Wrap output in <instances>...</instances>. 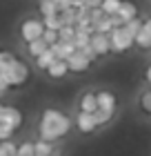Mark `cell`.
<instances>
[{"instance_id":"8fae6325","label":"cell","mask_w":151,"mask_h":156,"mask_svg":"<svg viewBox=\"0 0 151 156\" xmlns=\"http://www.w3.org/2000/svg\"><path fill=\"white\" fill-rule=\"evenodd\" d=\"M78 109H82V112H96L98 109L96 91H82L80 98H78Z\"/></svg>"},{"instance_id":"2e32d148","label":"cell","mask_w":151,"mask_h":156,"mask_svg":"<svg viewBox=\"0 0 151 156\" xmlns=\"http://www.w3.org/2000/svg\"><path fill=\"white\" fill-rule=\"evenodd\" d=\"M45 49H49V45H47L45 40H42V36H40V38H36V40H29V42H27V54H29L31 58L40 56L42 51H45Z\"/></svg>"},{"instance_id":"8992f818","label":"cell","mask_w":151,"mask_h":156,"mask_svg":"<svg viewBox=\"0 0 151 156\" xmlns=\"http://www.w3.org/2000/svg\"><path fill=\"white\" fill-rule=\"evenodd\" d=\"M91 49L96 51L98 58H105V56L111 54V47H109V34H100V31H93L91 34Z\"/></svg>"},{"instance_id":"9a60e30c","label":"cell","mask_w":151,"mask_h":156,"mask_svg":"<svg viewBox=\"0 0 151 156\" xmlns=\"http://www.w3.org/2000/svg\"><path fill=\"white\" fill-rule=\"evenodd\" d=\"M33 152H36V156H51L56 152V143L38 138V140H33Z\"/></svg>"},{"instance_id":"d4e9b609","label":"cell","mask_w":151,"mask_h":156,"mask_svg":"<svg viewBox=\"0 0 151 156\" xmlns=\"http://www.w3.org/2000/svg\"><path fill=\"white\" fill-rule=\"evenodd\" d=\"M13 134H16V132H13V127L7 123L2 116H0V140H5V138H13Z\"/></svg>"},{"instance_id":"5b68a950","label":"cell","mask_w":151,"mask_h":156,"mask_svg":"<svg viewBox=\"0 0 151 156\" xmlns=\"http://www.w3.org/2000/svg\"><path fill=\"white\" fill-rule=\"evenodd\" d=\"M74 125H76V129L80 132V134H93L98 129V123H96V116H93V112H82V109H78V114L74 118Z\"/></svg>"},{"instance_id":"52a82bcc","label":"cell","mask_w":151,"mask_h":156,"mask_svg":"<svg viewBox=\"0 0 151 156\" xmlns=\"http://www.w3.org/2000/svg\"><path fill=\"white\" fill-rule=\"evenodd\" d=\"M2 118L13 127V132H18L20 127H22V123H25V114L16 107V105H5V109H2Z\"/></svg>"},{"instance_id":"f1b7e54d","label":"cell","mask_w":151,"mask_h":156,"mask_svg":"<svg viewBox=\"0 0 151 156\" xmlns=\"http://www.w3.org/2000/svg\"><path fill=\"white\" fill-rule=\"evenodd\" d=\"M145 80H147V85H149V87H151V65L145 69Z\"/></svg>"},{"instance_id":"7402d4cb","label":"cell","mask_w":151,"mask_h":156,"mask_svg":"<svg viewBox=\"0 0 151 156\" xmlns=\"http://www.w3.org/2000/svg\"><path fill=\"white\" fill-rule=\"evenodd\" d=\"M100 9H102L107 16H116L120 9V0H102L100 2Z\"/></svg>"},{"instance_id":"30bf717a","label":"cell","mask_w":151,"mask_h":156,"mask_svg":"<svg viewBox=\"0 0 151 156\" xmlns=\"http://www.w3.org/2000/svg\"><path fill=\"white\" fill-rule=\"evenodd\" d=\"M138 16V5L133 2V0H120V9H118V18L122 20V25L127 23V20H131Z\"/></svg>"},{"instance_id":"3957f363","label":"cell","mask_w":151,"mask_h":156,"mask_svg":"<svg viewBox=\"0 0 151 156\" xmlns=\"http://www.w3.org/2000/svg\"><path fill=\"white\" fill-rule=\"evenodd\" d=\"M45 31V25H42V18H36V16H27L22 23H20V38L25 42L29 40H36L42 36Z\"/></svg>"},{"instance_id":"484cf974","label":"cell","mask_w":151,"mask_h":156,"mask_svg":"<svg viewBox=\"0 0 151 156\" xmlns=\"http://www.w3.org/2000/svg\"><path fill=\"white\" fill-rule=\"evenodd\" d=\"M142 23H145V20L136 16V18H131V20H127V23H125V29L131 34V36H136V34H138V29L142 27Z\"/></svg>"},{"instance_id":"277c9868","label":"cell","mask_w":151,"mask_h":156,"mask_svg":"<svg viewBox=\"0 0 151 156\" xmlns=\"http://www.w3.org/2000/svg\"><path fill=\"white\" fill-rule=\"evenodd\" d=\"M91 58L87 54L82 51V49H76L71 56H67V67H69V74H84V72H89V67H91Z\"/></svg>"},{"instance_id":"5bb4252c","label":"cell","mask_w":151,"mask_h":156,"mask_svg":"<svg viewBox=\"0 0 151 156\" xmlns=\"http://www.w3.org/2000/svg\"><path fill=\"white\" fill-rule=\"evenodd\" d=\"M56 60H58V58H56V54L51 51V47H49V49H45L40 56H36V69H40V72H47L49 65H51V62H56Z\"/></svg>"},{"instance_id":"cb8c5ba5","label":"cell","mask_w":151,"mask_h":156,"mask_svg":"<svg viewBox=\"0 0 151 156\" xmlns=\"http://www.w3.org/2000/svg\"><path fill=\"white\" fill-rule=\"evenodd\" d=\"M140 109L151 116V89H145L140 94Z\"/></svg>"},{"instance_id":"f546056e","label":"cell","mask_w":151,"mask_h":156,"mask_svg":"<svg viewBox=\"0 0 151 156\" xmlns=\"http://www.w3.org/2000/svg\"><path fill=\"white\" fill-rule=\"evenodd\" d=\"M69 5L76 7V9H80V7H82V0H69Z\"/></svg>"},{"instance_id":"1f68e13d","label":"cell","mask_w":151,"mask_h":156,"mask_svg":"<svg viewBox=\"0 0 151 156\" xmlns=\"http://www.w3.org/2000/svg\"><path fill=\"white\" fill-rule=\"evenodd\" d=\"M145 27H147V31H149V34H151V16H149V18H147V20H145Z\"/></svg>"},{"instance_id":"ac0fdd59","label":"cell","mask_w":151,"mask_h":156,"mask_svg":"<svg viewBox=\"0 0 151 156\" xmlns=\"http://www.w3.org/2000/svg\"><path fill=\"white\" fill-rule=\"evenodd\" d=\"M42 18V25L47 27V29H56L58 31L62 27V20H60V11L58 13H51V16H40Z\"/></svg>"},{"instance_id":"9c48e42d","label":"cell","mask_w":151,"mask_h":156,"mask_svg":"<svg viewBox=\"0 0 151 156\" xmlns=\"http://www.w3.org/2000/svg\"><path fill=\"white\" fill-rule=\"evenodd\" d=\"M47 78H53V80H62V78H67V74H69V67H67V60H56V62H51L49 65V69H47Z\"/></svg>"},{"instance_id":"4316f807","label":"cell","mask_w":151,"mask_h":156,"mask_svg":"<svg viewBox=\"0 0 151 156\" xmlns=\"http://www.w3.org/2000/svg\"><path fill=\"white\" fill-rule=\"evenodd\" d=\"M42 40H45L47 45L58 42V40H60V38H58V31H56V29H47V27H45V31H42Z\"/></svg>"},{"instance_id":"ffe728a7","label":"cell","mask_w":151,"mask_h":156,"mask_svg":"<svg viewBox=\"0 0 151 156\" xmlns=\"http://www.w3.org/2000/svg\"><path fill=\"white\" fill-rule=\"evenodd\" d=\"M38 11H40V16H51V13H58L60 9L56 7L53 0H40L38 2Z\"/></svg>"},{"instance_id":"836d02e7","label":"cell","mask_w":151,"mask_h":156,"mask_svg":"<svg viewBox=\"0 0 151 156\" xmlns=\"http://www.w3.org/2000/svg\"><path fill=\"white\" fill-rule=\"evenodd\" d=\"M51 156H58V152H53V154H51Z\"/></svg>"},{"instance_id":"ba28073f","label":"cell","mask_w":151,"mask_h":156,"mask_svg":"<svg viewBox=\"0 0 151 156\" xmlns=\"http://www.w3.org/2000/svg\"><path fill=\"white\" fill-rule=\"evenodd\" d=\"M96 98H98V107L100 109H109V112H116L118 109V96L109 89H100L96 91Z\"/></svg>"},{"instance_id":"4dcf8cb0","label":"cell","mask_w":151,"mask_h":156,"mask_svg":"<svg viewBox=\"0 0 151 156\" xmlns=\"http://www.w3.org/2000/svg\"><path fill=\"white\" fill-rule=\"evenodd\" d=\"M7 91H9V87H7V85H0V98L7 96Z\"/></svg>"},{"instance_id":"7a4b0ae2","label":"cell","mask_w":151,"mask_h":156,"mask_svg":"<svg viewBox=\"0 0 151 156\" xmlns=\"http://www.w3.org/2000/svg\"><path fill=\"white\" fill-rule=\"evenodd\" d=\"M109 47H111V54L116 56L125 54L133 47V36L125 29V25H118L109 31Z\"/></svg>"},{"instance_id":"603a6c76","label":"cell","mask_w":151,"mask_h":156,"mask_svg":"<svg viewBox=\"0 0 151 156\" xmlns=\"http://www.w3.org/2000/svg\"><path fill=\"white\" fill-rule=\"evenodd\" d=\"M16 147H18V143H13L11 138L0 140V156H13L16 154Z\"/></svg>"},{"instance_id":"4fadbf2b","label":"cell","mask_w":151,"mask_h":156,"mask_svg":"<svg viewBox=\"0 0 151 156\" xmlns=\"http://www.w3.org/2000/svg\"><path fill=\"white\" fill-rule=\"evenodd\" d=\"M133 45L138 47V49H145V51H149V49H151V34L147 31L145 23H142V27L138 29V34L133 36Z\"/></svg>"},{"instance_id":"7c38bea8","label":"cell","mask_w":151,"mask_h":156,"mask_svg":"<svg viewBox=\"0 0 151 156\" xmlns=\"http://www.w3.org/2000/svg\"><path fill=\"white\" fill-rule=\"evenodd\" d=\"M49 47H51V51L56 54V58H60V60H67V56H71L76 51L74 42H64V40H58V42H53V45H49Z\"/></svg>"},{"instance_id":"44dd1931","label":"cell","mask_w":151,"mask_h":156,"mask_svg":"<svg viewBox=\"0 0 151 156\" xmlns=\"http://www.w3.org/2000/svg\"><path fill=\"white\" fill-rule=\"evenodd\" d=\"M13 156H36V152H33V140H22V143H18L16 154H13Z\"/></svg>"},{"instance_id":"e0dca14e","label":"cell","mask_w":151,"mask_h":156,"mask_svg":"<svg viewBox=\"0 0 151 156\" xmlns=\"http://www.w3.org/2000/svg\"><path fill=\"white\" fill-rule=\"evenodd\" d=\"M113 114L116 112H109V109H96L93 112V116H96V123H98V127H105V125H109L111 123V118H113Z\"/></svg>"},{"instance_id":"83f0119b","label":"cell","mask_w":151,"mask_h":156,"mask_svg":"<svg viewBox=\"0 0 151 156\" xmlns=\"http://www.w3.org/2000/svg\"><path fill=\"white\" fill-rule=\"evenodd\" d=\"M100 2H102V0H82V7L91 9V7H100Z\"/></svg>"},{"instance_id":"d6a6232c","label":"cell","mask_w":151,"mask_h":156,"mask_svg":"<svg viewBox=\"0 0 151 156\" xmlns=\"http://www.w3.org/2000/svg\"><path fill=\"white\" fill-rule=\"evenodd\" d=\"M2 109H5V105H2V103H0V116H2Z\"/></svg>"},{"instance_id":"d6986e66","label":"cell","mask_w":151,"mask_h":156,"mask_svg":"<svg viewBox=\"0 0 151 156\" xmlns=\"http://www.w3.org/2000/svg\"><path fill=\"white\" fill-rule=\"evenodd\" d=\"M58 38L64 40V42H74V38H76V25H62L58 29Z\"/></svg>"},{"instance_id":"6da1fadb","label":"cell","mask_w":151,"mask_h":156,"mask_svg":"<svg viewBox=\"0 0 151 156\" xmlns=\"http://www.w3.org/2000/svg\"><path fill=\"white\" fill-rule=\"evenodd\" d=\"M71 125H74L71 118L62 109L47 107V109H42V114L38 118V136L45 140H51V143H58L71 132Z\"/></svg>"}]
</instances>
